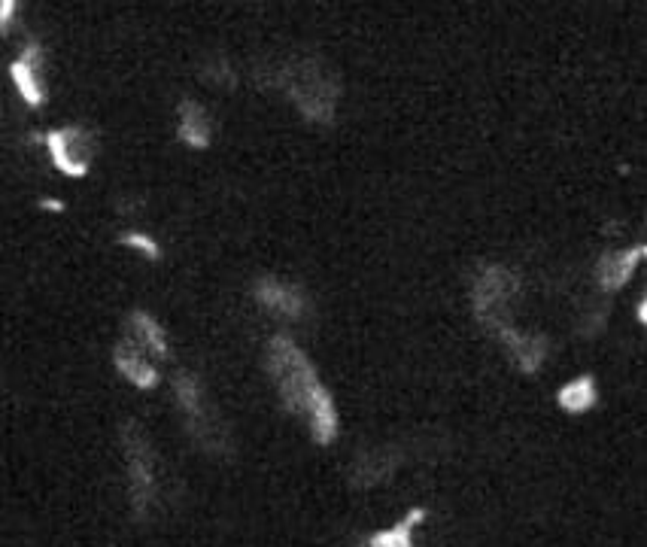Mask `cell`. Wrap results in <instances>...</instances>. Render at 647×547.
Segmentation results:
<instances>
[{
  "mask_svg": "<svg viewBox=\"0 0 647 547\" xmlns=\"http://www.w3.org/2000/svg\"><path fill=\"white\" fill-rule=\"evenodd\" d=\"M641 317H644V320H647V304H644V307H641Z\"/></svg>",
  "mask_w": 647,
  "mask_h": 547,
  "instance_id": "cell-16",
  "label": "cell"
},
{
  "mask_svg": "<svg viewBox=\"0 0 647 547\" xmlns=\"http://www.w3.org/2000/svg\"><path fill=\"white\" fill-rule=\"evenodd\" d=\"M256 298L265 310L283 317V320H301L307 310V298L301 292V286L286 283V280H274V277H262L256 283Z\"/></svg>",
  "mask_w": 647,
  "mask_h": 547,
  "instance_id": "cell-6",
  "label": "cell"
},
{
  "mask_svg": "<svg viewBox=\"0 0 647 547\" xmlns=\"http://www.w3.org/2000/svg\"><path fill=\"white\" fill-rule=\"evenodd\" d=\"M113 362H116L119 374H122L125 380H131L134 386H140V389H152V386L158 383V368H155V362L149 359V353H146L131 335L116 347Z\"/></svg>",
  "mask_w": 647,
  "mask_h": 547,
  "instance_id": "cell-7",
  "label": "cell"
},
{
  "mask_svg": "<svg viewBox=\"0 0 647 547\" xmlns=\"http://www.w3.org/2000/svg\"><path fill=\"white\" fill-rule=\"evenodd\" d=\"M40 207H43V210H55V213H61V210H64V204H61V201H49V198H43V201H40Z\"/></svg>",
  "mask_w": 647,
  "mask_h": 547,
  "instance_id": "cell-15",
  "label": "cell"
},
{
  "mask_svg": "<svg viewBox=\"0 0 647 547\" xmlns=\"http://www.w3.org/2000/svg\"><path fill=\"white\" fill-rule=\"evenodd\" d=\"M122 244L140 250V253L149 256V259H161V247L149 238V234H143V231H128V234H122Z\"/></svg>",
  "mask_w": 647,
  "mask_h": 547,
  "instance_id": "cell-13",
  "label": "cell"
},
{
  "mask_svg": "<svg viewBox=\"0 0 647 547\" xmlns=\"http://www.w3.org/2000/svg\"><path fill=\"white\" fill-rule=\"evenodd\" d=\"M268 371H271V380L277 386L283 405L292 414H304L307 402L313 396V389L322 383L316 377V368L304 356V350L292 338L274 335L271 344H268Z\"/></svg>",
  "mask_w": 647,
  "mask_h": 547,
  "instance_id": "cell-2",
  "label": "cell"
},
{
  "mask_svg": "<svg viewBox=\"0 0 647 547\" xmlns=\"http://www.w3.org/2000/svg\"><path fill=\"white\" fill-rule=\"evenodd\" d=\"M277 89L286 92V98L298 107V113L310 122H332L338 107V76L322 64L319 58H295L286 61L277 76Z\"/></svg>",
  "mask_w": 647,
  "mask_h": 547,
  "instance_id": "cell-1",
  "label": "cell"
},
{
  "mask_svg": "<svg viewBox=\"0 0 647 547\" xmlns=\"http://www.w3.org/2000/svg\"><path fill=\"white\" fill-rule=\"evenodd\" d=\"M177 399H180V408L195 432V438L210 447V450H219L222 441H219V426H213L210 420V408L204 402V389H201V380L195 374H180L177 377Z\"/></svg>",
  "mask_w": 647,
  "mask_h": 547,
  "instance_id": "cell-5",
  "label": "cell"
},
{
  "mask_svg": "<svg viewBox=\"0 0 647 547\" xmlns=\"http://www.w3.org/2000/svg\"><path fill=\"white\" fill-rule=\"evenodd\" d=\"M559 402H562V408H569V411H584V408H590V405H593V383H590L587 377L569 383V386H565L562 393H559Z\"/></svg>",
  "mask_w": 647,
  "mask_h": 547,
  "instance_id": "cell-12",
  "label": "cell"
},
{
  "mask_svg": "<svg viewBox=\"0 0 647 547\" xmlns=\"http://www.w3.org/2000/svg\"><path fill=\"white\" fill-rule=\"evenodd\" d=\"M46 149L52 152V162L67 177H86L92 168V137L79 128H58L46 134Z\"/></svg>",
  "mask_w": 647,
  "mask_h": 547,
  "instance_id": "cell-4",
  "label": "cell"
},
{
  "mask_svg": "<svg viewBox=\"0 0 647 547\" xmlns=\"http://www.w3.org/2000/svg\"><path fill=\"white\" fill-rule=\"evenodd\" d=\"M122 447H125V465H128L131 505L137 514H146L155 499V456H152L149 438L137 429V423H128L122 432Z\"/></svg>",
  "mask_w": 647,
  "mask_h": 547,
  "instance_id": "cell-3",
  "label": "cell"
},
{
  "mask_svg": "<svg viewBox=\"0 0 647 547\" xmlns=\"http://www.w3.org/2000/svg\"><path fill=\"white\" fill-rule=\"evenodd\" d=\"M180 140L186 143V146H192V149H207L210 146V131H213V125H210V116H207V110L198 104V101H183L180 104Z\"/></svg>",
  "mask_w": 647,
  "mask_h": 547,
  "instance_id": "cell-10",
  "label": "cell"
},
{
  "mask_svg": "<svg viewBox=\"0 0 647 547\" xmlns=\"http://www.w3.org/2000/svg\"><path fill=\"white\" fill-rule=\"evenodd\" d=\"M304 417L310 423V435H313L316 444H332L335 441V435H338V408H335L332 393L322 383L313 389Z\"/></svg>",
  "mask_w": 647,
  "mask_h": 547,
  "instance_id": "cell-8",
  "label": "cell"
},
{
  "mask_svg": "<svg viewBox=\"0 0 647 547\" xmlns=\"http://www.w3.org/2000/svg\"><path fill=\"white\" fill-rule=\"evenodd\" d=\"M13 10H16V0H4V4H0V25H4V31L10 28Z\"/></svg>",
  "mask_w": 647,
  "mask_h": 547,
  "instance_id": "cell-14",
  "label": "cell"
},
{
  "mask_svg": "<svg viewBox=\"0 0 647 547\" xmlns=\"http://www.w3.org/2000/svg\"><path fill=\"white\" fill-rule=\"evenodd\" d=\"M131 338L155 359H165L168 356V335L165 329H161L155 323L152 314H146V310H131Z\"/></svg>",
  "mask_w": 647,
  "mask_h": 547,
  "instance_id": "cell-11",
  "label": "cell"
},
{
  "mask_svg": "<svg viewBox=\"0 0 647 547\" xmlns=\"http://www.w3.org/2000/svg\"><path fill=\"white\" fill-rule=\"evenodd\" d=\"M40 43H28L25 52L19 55V61L10 64V76L16 89L22 92V98L31 104V107H40L43 104V86H40Z\"/></svg>",
  "mask_w": 647,
  "mask_h": 547,
  "instance_id": "cell-9",
  "label": "cell"
}]
</instances>
